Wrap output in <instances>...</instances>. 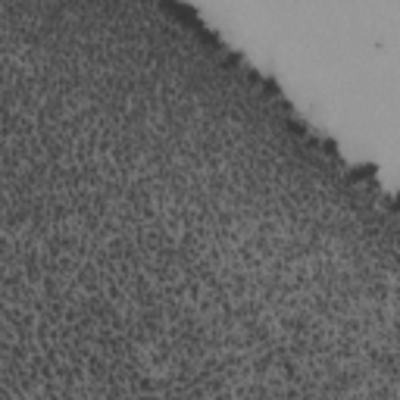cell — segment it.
<instances>
[{"label":"cell","instance_id":"obj_2","mask_svg":"<svg viewBox=\"0 0 400 400\" xmlns=\"http://www.w3.org/2000/svg\"><path fill=\"white\" fill-rule=\"evenodd\" d=\"M397 210H400V194H397Z\"/></svg>","mask_w":400,"mask_h":400},{"label":"cell","instance_id":"obj_1","mask_svg":"<svg viewBox=\"0 0 400 400\" xmlns=\"http://www.w3.org/2000/svg\"><path fill=\"white\" fill-rule=\"evenodd\" d=\"M375 175V166H356L353 169V178H372Z\"/></svg>","mask_w":400,"mask_h":400}]
</instances>
